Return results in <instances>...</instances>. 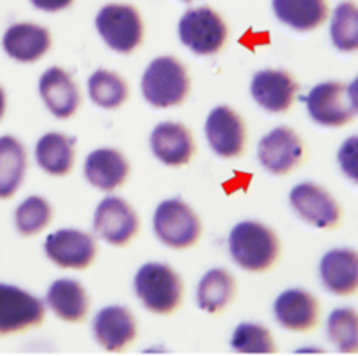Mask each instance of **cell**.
I'll return each instance as SVG.
<instances>
[{
  "instance_id": "83f0119b",
  "label": "cell",
  "mask_w": 358,
  "mask_h": 356,
  "mask_svg": "<svg viewBox=\"0 0 358 356\" xmlns=\"http://www.w3.org/2000/svg\"><path fill=\"white\" fill-rule=\"evenodd\" d=\"M331 40L341 52H358V2L338 3L331 17Z\"/></svg>"
},
{
  "instance_id": "1f68e13d",
  "label": "cell",
  "mask_w": 358,
  "mask_h": 356,
  "mask_svg": "<svg viewBox=\"0 0 358 356\" xmlns=\"http://www.w3.org/2000/svg\"><path fill=\"white\" fill-rule=\"evenodd\" d=\"M338 163L343 175L358 185V135L348 136L341 143L338 152Z\"/></svg>"
},
{
  "instance_id": "ffe728a7",
  "label": "cell",
  "mask_w": 358,
  "mask_h": 356,
  "mask_svg": "<svg viewBox=\"0 0 358 356\" xmlns=\"http://www.w3.org/2000/svg\"><path fill=\"white\" fill-rule=\"evenodd\" d=\"M84 175L94 188L112 192L121 187L128 178L129 163L122 152L110 147H103V149L93 150L86 157Z\"/></svg>"
},
{
  "instance_id": "cb8c5ba5",
  "label": "cell",
  "mask_w": 358,
  "mask_h": 356,
  "mask_svg": "<svg viewBox=\"0 0 358 356\" xmlns=\"http://www.w3.org/2000/svg\"><path fill=\"white\" fill-rule=\"evenodd\" d=\"M278 21L297 31H311L325 23L329 16L327 0H273Z\"/></svg>"
},
{
  "instance_id": "4316f807",
  "label": "cell",
  "mask_w": 358,
  "mask_h": 356,
  "mask_svg": "<svg viewBox=\"0 0 358 356\" xmlns=\"http://www.w3.org/2000/svg\"><path fill=\"white\" fill-rule=\"evenodd\" d=\"M87 93L96 107L105 110L119 108L128 100V84L119 73L110 70H96L87 80Z\"/></svg>"
},
{
  "instance_id": "d590c367",
  "label": "cell",
  "mask_w": 358,
  "mask_h": 356,
  "mask_svg": "<svg viewBox=\"0 0 358 356\" xmlns=\"http://www.w3.org/2000/svg\"><path fill=\"white\" fill-rule=\"evenodd\" d=\"M184 2H191V0H184Z\"/></svg>"
},
{
  "instance_id": "9a60e30c",
  "label": "cell",
  "mask_w": 358,
  "mask_h": 356,
  "mask_svg": "<svg viewBox=\"0 0 358 356\" xmlns=\"http://www.w3.org/2000/svg\"><path fill=\"white\" fill-rule=\"evenodd\" d=\"M275 318L283 328L292 332H308L317 327L320 304L313 293L301 288H290L275 300Z\"/></svg>"
},
{
  "instance_id": "484cf974",
  "label": "cell",
  "mask_w": 358,
  "mask_h": 356,
  "mask_svg": "<svg viewBox=\"0 0 358 356\" xmlns=\"http://www.w3.org/2000/svg\"><path fill=\"white\" fill-rule=\"evenodd\" d=\"M236 293V281L226 269H212L198 285V306L210 314L222 311Z\"/></svg>"
},
{
  "instance_id": "9c48e42d",
  "label": "cell",
  "mask_w": 358,
  "mask_h": 356,
  "mask_svg": "<svg viewBox=\"0 0 358 356\" xmlns=\"http://www.w3.org/2000/svg\"><path fill=\"white\" fill-rule=\"evenodd\" d=\"M44 316L45 307L41 299L17 286L0 283V335L38 327Z\"/></svg>"
},
{
  "instance_id": "ac0fdd59",
  "label": "cell",
  "mask_w": 358,
  "mask_h": 356,
  "mask_svg": "<svg viewBox=\"0 0 358 356\" xmlns=\"http://www.w3.org/2000/svg\"><path fill=\"white\" fill-rule=\"evenodd\" d=\"M152 154L166 166H184L194 156V138L180 122H159L150 133Z\"/></svg>"
},
{
  "instance_id": "3957f363",
  "label": "cell",
  "mask_w": 358,
  "mask_h": 356,
  "mask_svg": "<svg viewBox=\"0 0 358 356\" xmlns=\"http://www.w3.org/2000/svg\"><path fill=\"white\" fill-rule=\"evenodd\" d=\"M182 279L170 265L143 264L135 274V293L154 314H171L182 302Z\"/></svg>"
},
{
  "instance_id": "8992f818",
  "label": "cell",
  "mask_w": 358,
  "mask_h": 356,
  "mask_svg": "<svg viewBox=\"0 0 358 356\" xmlns=\"http://www.w3.org/2000/svg\"><path fill=\"white\" fill-rule=\"evenodd\" d=\"M178 37L194 54L212 56L227 40V24L219 13L210 7H194L178 21Z\"/></svg>"
},
{
  "instance_id": "30bf717a",
  "label": "cell",
  "mask_w": 358,
  "mask_h": 356,
  "mask_svg": "<svg viewBox=\"0 0 358 356\" xmlns=\"http://www.w3.org/2000/svg\"><path fill=\"white\" fill-rule=\"evenodd\" d=\"M290 206L294 212L318 229H332L341 222V206L334 195L311 181H303L290 191Z\"/></svg>"
},
{
  "instance_id": "f1b7e54d",
  "label": "cell",
  "mask_w": 358,
  "mask_h": 356,
  "mask_svg": "<svg viewBox=\"0 0 358 356\" xmlns=\"http://www.w3.org/2000/svg\"><path fill=\"white\" fill-rule=\"evenodd\" d=\"M327 335L341 353H358V311L338 307L327 318Z\"/></svg>"
},
{
  "instance_id": "d6a6232c",
  "label": "cell",
  "mask_w": 358,
  "mask_h": 356,
  "mask_svg": "<svg viewBox=\"0 0 358 356\" xmlns=\"http://www.w3.org/2000/svg\"><path fill=\"white\" fill-rule=\"evenodd\" d=\"M35 9L45 10V13H58L72 6L73 0H30Z\"/></svg>"
},
{
  "instance_id": "277c9868",
  "label": "cell",
  "mask_w": 358,
  "mask_h": 356,
  "mask_svg": "<svg viewBox=\"0 0 358 356\" xmlns=\"http://www.w3.org/2000/svg\"><path fill=\"white\" fill-rule=\"evenodd\" d=\"M152 227L157 239L175 250L191 248L201 236L198 215L182 199H166L159 202L154 212Z\"/></svg>"
},
{
  "instance_id": "5b68a950",
  "label": "cell",
  "mask_w": 358,
  "mask_h": 356,
  "mask_svg": "<svg viewBox=\"0 0 358 356\" xmlns=\"http://www.w3.org/2000/svg\"><path fill=\"white\" fill-rule=\"evenodd\" d=\"M96 30L105 44L115 52L129 54L143 38V21L138 10L128 3H107L96 14Z\"/></svg>"
},
{
  "instance_id": "7a4b0ae2",
  "label": "cell",
  "mask_w": 358,
  "mask_h": 356,
  "mask_svg": "<svg viewBox=\"0 0 358 356\" xmlns=\"http://www.w3.org/2000/svg\"><path fill=\"white\" fill-rule=\"evenodd\" d=\"M189 73L173 56L152 59L142 77V93L154 108L177 107L189 94Z\"/></svg>"
},
{
  "instance_id": "e0dca14e",
  "label": "cell",
  "mask_w": 358,
  "mask_h": 356,
  "mask_svg": "<svg viewBox=\"0 0 358 356\" xmlns=\"http://www.w3.org/2000/svg\"><path fill=\"white\" fill-rule=\"evenodd\" d=\"M93 334L107 351H122L136 337V321L128 307L107 306L93 320Z\"/></svg>"
},
{
  "instance_id": "e575fe53",
  "label": "cell",
  "mask_w": 358,
  "mask_h": 356,
  "mask_svg": "<svg viewBox=\"0 0 358 356\" xmlns=\"http://www.w3.org/2000/svg\"><path fill=\"white\" fill-rule=\"evenodd\" d=\"M3 112H6V94H3L2 87H0V119H2Z\"/></svg>"
},
{
  "instance_id": "7c38bea8",
  "label": "cell",
  "mask_w": 358,
  "mask_h": 356,
  "mask_svg": "<svg viewBox=\"0 0 358 356\" xmlns=\"http://www.w3.org/2000/svg\"><path fill=\"white\" fill-rule=\"evenodd\" d=\"M259 161L262 168L271 175L290 173L304 156V145L297 133L287 126H278L271 129L259 142Z\"/></svg>"
},
{
  "instance_id": "52a82bcc",
  "label": "cell",
  "mask_w": 358,
  "mask_h": 356,
  "mask_svg": "<svg viewBox=\"0 0 358 356\" xmlns=\"http://www.w3.org/2000/svg\"><path fill=\"white\" fill-rule=\"evenodd\" d=\"M304 101L310 117L325 128H341L350 124L358 114L350 98L348 84L338 80L317 84Z\"/></svg>"
},
{
  "instance_id": "5bb4252c",
  "label": "cell",
  "mask_w": 358,
  "mask_h": 356,
  "mask_svg": "<svg viewBox=\"0 0 358 356\" xmlns=\"http://www.w3.org/2000/svg\"><path fill=\"white\" fill-rule=\"evenodd\" d=\"M250 93L259 107L280 114L294 105L297 82L285 70H261L252 79Z\"/></svg>"
},
{
  "instance_id": "d6986e66",
  "label": "cell",
  "mask_w": 358,
  "mask_h": 356,
  "mask_svg": "<svg viewBox=\"0 0 358 356\" xmlns=\"http://www.w3.org/2000/svg\"><path fill=\"white\" fill-rule=\"evenodd\" d=\"M38 93L55 117L69 119L80 105V93L72 75L59 66H51L38 80Z\"/></svg>"
},
{
  "instance_id": "4fadbf2b",
  "label": "cell",
  "mask_w": 358,
  "mask_h": 356,
  "mask_svg": "<svg viewBox=\"0 0 358 356\" xmlns=\"http://www.w3.org/2000/svg\"><path fill=\"white\" fill-rule=\"evenodd\" d=\"M205 135L217 156L233 159L243 154L247 140L245 124L240 115L226 105L215 107L210 112L205 122Z\"/></svg>"
},
{
  "instance_id": "44dd1931",
  "label": "cell",
  "mask_w": 358,
  "mask_h": 356,
  "mask_svg": "<svg viewBox=\"0 0 358 356\" xmlns=\"http://www.w3.org/2000/svg\"><path fill=\"white\" fill-rule=\"evenodd\" d=\"M3 51L20 63H34L51 47V35L35 23H16L9 27L2 38Z\"/></svg>"
},
{
  "instance_id": "d4e9b609",
  "label": "cell",
  "mask_w": 358,
  "mask_h": 356,
  "mask_svg": "<svg viewBox=\"0 0 358 356\" xmlns=\"http://www.w3.org/2000/svg\"><path fill=\"white\" fill-rule=\"evenodd\" d=\"M27 173V150L14 136H0V199L16 194Z\"/></svg>"
},
{
  "instance_id": "836d02e7",
  "label": "cell",
  "mask_w": 358,
  "mask_h": 356,
  "mask_svg": "<svg viewBox=\"0 0 358 356\" xmlns=\"http://www.w3.org/2000/svg\"><path fill=\"white\" fill-rule=\"evenodd\" d=\"M348 87H350V98H352V103L353 107H355V110L358 112V75Z\"/></svg>"
},
{
  "instance_id": "603a6c76",
  "label": "cell",
  "mask_w": 358,
  "mask_h": 356,
  "mask_svg": "<svg viewBox=\"0 0 358 356\" xmlns=\"http://www.w3.org/2000/svg\"><path fill=\"white\" fill-rule=\"evenodd\" d=\"M35 161L52 177H65L76 161V138L63 133H45L35 145Z\"/></svg>"
},
{
  "instance_id": "ba28073f",
  "label": "cell",
  "mask_w": 358,
  "mask_h": 356,
  "mask_svg": "<svg viewBox=\"0 0 358 356\" xmlns=\"http://www.w3.org/2000/svg\"><path fill=\"white\" fill-rule=\"evenodd\" d=\"M140 229V218L128 201L108 195L94 209L93 230L112 246H124Z\"/></svg>"
},
{
  "instance_id": "4dcf8cb0",
  "label": "cell",
  "mask_w": 358,
  "mask_h": 356,
  "mask_svg": "<svg viewBox=\"0 0 358 356\" xmlns=\"http://www.w3.org/2000/svg\"><path fill=\"white\" fill-rule=\"evenodd\" d=\"M231 346L238 353H275L271 332L259 323H240L231 337Z\"/></svg>"
},
{
  "instance_id": "2e32d148",
  "label": "cell",
  "mask_w": 358,
  "mask_h": 356,
  "mask_svg": "<svg viewBox=\"0 0 358 356\" xmlns=\"http://www.w3.org/2000/svg\"><path fill=\"white\" fill-rule=\"evenodd\" d=\"M320 279L327 292L348 297L358 292V251L353 248L329 250L320 260Z\"/></svg>"
},
{
  "instance_id": "7402d4cb",
  "label": "cell",
  "mask_w": 358,
  "mask_h": 356,
  "mask_svg": "<svg viewBox=\"0 0 358 356\" xmlns=\"http://www.w3.org/2000/svg\"><path fill=\"white\" fill-rule=\"evenodd\" d=\"M49 309L63 321L77 323L86 318L90 309V297L86 288L76 279H58L52 283L45 295Z\"/></svg>"
},
{
  "instance_id": "f546056e",
  "label": "cell",
  "mask_w": 358,
  "mask_h": 356,
  "mask_svg": "<svg viewBox=\"0 0 358 356\" xmlns=\"http://www.w3.org/2000/svg\"><path fill=\"white\" fill-rule=\"evenodd\" d=\"M52 218V208L41 195H30L16 209L14 222L23 236H35L49 225Z\"/></svg>"
},
{
  "instance_id": "8fae6325",
  "label": "cell",
  "mask_w": 358,
  "mask_h": 356,
  "mask_svg": "<svg viewBox=\"0 0 358 356\" xmlns=\"http://www.w3.org/2000/svg\"><path fill=\"white\" fill-rule=\"evenodd\" d=\"M44 250L49 260L59 267L86 269L96 258L98 244L84 230L59 229L45 237Z\"/></svg>"
},
{
  "instance_id": "6da1fadb",
  "label": "cell",
  "mask_w": 358,
  "mask_h": 356,
  "mask_svg": "<svg viewBox=\"0 0 358 356\" xmlns=\"http://www.w3.org/2000/svg\"><path fill=\"white\" fill-rule=\"evenodd\" d=\"M229 253L234 264L248 272H264L280 255L278 236L254 220L236 223L229 234Z\"/></svg>"
}]
</instances>
